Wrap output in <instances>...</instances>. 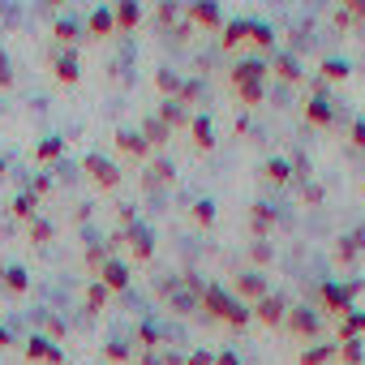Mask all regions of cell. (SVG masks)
<instances>
[{"label":"cell","instance_id":"cell-40","mask_svg":"<svg viewBox=\"0 0 365 365\" xmlns=\"http://www.w3.org/2000/svg\"><path fill=\"white\" fill-rule=\"evenodd\" d=\"M262 99H267V82H254V86H241L237 91V103L241 108H258Z\"/></svg>","mask_w":365,"mask_h":365},{"label":"cell","instance_id":"cell-51","mask_svg":"<svg viewBox=\"0 0 365 365\" xmlns=\"http://www.w3.org/2000/svg\"><path fill=\"white\" fill-rule=\"evenodd\" d=\"M185 365H215V352L198 348V352H190V356H185Z\"/></svg>","mask_w":365,"mask_h":365},{"label":"cell","instance_id":"cell-7","mask_svg":"<svg viewBox=\"0 0 365 365\" xmlns=\"http://www.w3.org/2000/svg\"><path fill=\"white\" fill-rule=\"evenodd\" d=\"M305 120H309L314 129H331V125H335V103L322 95V82H314V95L305 99Z\"/></svg>","mask_w":365,"mask_h":365},{"label":"cell","instance_id":"cell-20","mask_svg":"<svg viewBox=\"0 0 365 365\" xmlns=\"http://www.w3.org/2000/svg\"><path fill=\"white\" fill-rule=\"evenodd\" d=\"M258 172H262V180H267V185H279V190H284L288 180L297 176V172H292V159H284V155H271V159H267Z\"/></svg>","mask_w":365,"mask_h":365},{"label":"cell","instance_id":"cell-46","mask_svg":"<svg viewBox=\"0 0 365 365\" xmlns=\"http://www.w3.org/2000/svg\"><path fill=\"white\" fill-rule=\"evenodd\" d=\"M250 262H254V267H267V262H271V245H267V241H254V245H250Z\"/></svg>","mask_w":365,"mask_h":365},{"label":"cell","instance_id":"cell-10","mask_svg":"<svg viewBox=\"0 0 365 365\" xmlns=\"http://www.w3.org/2000/svg\"><path fill=\"white\" fill-rule=\"evenodd\" d=\"M267 73H271V65H267V61H237V65L228 69V82H232V91H241V86L267 82Z\"/></svg>","mask_w":365,"mask_h":365},{"label":"cell","instance_id":"cell-33","mask_svg":"<svg viewBox=\"0 0 365 365\" xmlns=\"http://www.w3.org/2000/svg\"><path fill=\"white\" fill-rule=\"evenodd\" d=\"M9 211H14V220H22V224H31V220H39V198H35V194H18Z\"/></svg>","mask_w":365,"mask_h":365},{"label":"cell","instance_id":"cell-39","mask_svg":"<svg viewBox=\"0 0 365 365\" xmlns=\"http://www.w3.org/2000/svg\"><path fill=\"white\" fill-rule=\"evenodd\" d=\"M176 18H180V5H172V0H163V5L155 9V26H163L168 35L176 31Z\"/></svg>","mask_w":365,"mask_h":365},{"label":"cell","instance_id":"cell-42","mask_svg":"<svg viewBox=\"0 0 365 365\" xmlns=\"http://www.w3.org/2000/svg\"><path fill=\"white\" fill-rule=\"evenodd\" d=\"M198 99H202V82H198V78L180 82V95H176V103H180V108H190V103H198Z\"/></svg>","mask_w":365,"mask_h":365},{"label":"cell","instance_id":"cell-31","mask_svg":"<svg viewBox=\"0 0 365 365\" xmlns=\"http://www.w3.org/2000/svg\"><path fill=\"white\" fill-rule=\"evenodd\" d=\"M180 82H185V78H180L176 69H155V91H159L163 99H176V95H180Z\"/></svg>","mask_w":365,"mask_h":365},{"label":"cell","instance_id":"cell-8","mask_svg":"<svg viewBox=\"0 0 365 365\" xmlns=\"http://www.w3.org/2000/svg\"><path fill=\"white\" fill-rule=\"evenodd\" d=\"M185 22L202 26V31H224V9L215 5V0H194V5L185 9Z\"/></svg>","mask_w":365,"mask_h":365},{"label":"cell","instance_id":"cell-47","mask_svg":"<svg viewBox=\"0 0 365 365\" xmlns=\"http://www.w3.org/2000/svg\"><path fill=\"white\" fill-rule=\"evenodd\" d=\"M26 194H35V198H48V194H52V176H48V172H39V176L31 180V190H26Z\"/></svg>","mask_w":365,"mask_h":365},{"label":"cell","instance_id":"cell-37","mask_svg":"<svg viewBox=\"0 0 365 365\" xmlns=\"http://www.w3.org/2000/svg\"><path fill=\"white\" fill-rule=\"evenodd\" d=\"M250 39H254V48H262V52H275V31H271L267 22H250Z\"/></svg>","mask_w":365,"mask_h":365},{"label":"cell","instance_id":"cell-54","mask_svg":"<svg viewBox=\"0 0 365 365\" xmlns=\"http://www.w3.org/2000/svg\"><path fill=\"white\" fill-rule=\"evenodd\" d=\"M142 365H163V356L159 352H142Z\"/></svg>","mask_w":365,"mask_h":365},{"label":"cell","instance_id":"cell-24","mask_svg":"<svg viewBox=\"0 0 365 365\" xmlns=\"http://www.w3.org/2000/svg\"><path fill=\"white\" fill-rule=\"evenodd\" d=\"M250 39V18H237V22H224V35H220V48L224 52H237L241 43Z\"/></svg>","mask_w":365,"mask_h":365},{"label":"cell","instance_id":"cell-45","mask_svg":"<svg viewBox=\"0 0 365 365\" xmlns=\"http://www.w3.org/2000/svg\"><path fill=\"white\" fill-rule=\"evenodd\" d=\"M348 142H352V150H365V116H352V125H348Z\"/></svg>","mask_w":365,"mask_h":365},{"label":"cell","instance_id":"cell-43","mask_svg":"<svg viewBox=\"0 0 365 365\" xmlns=\"http://www.w3.org/2000/svg\"><path fill=\"white\" fill-rule=\"evenodd\" d=\"M108 297H112V292H108V288H103V284L95 279V284L86 288V309H91V314H99V309L108 305Z\"/></svg>","mask_w":365,"mask_h":365},{"label":"cell","instance_id":"cell-3","mask_svg":"<svg viewBox=\"0 0 365 365\" xmlns=\"http://www.w3.org/2000/svg\"><path fill=\"white\" fill-rule=\"evenodd\" d=\"M318 309L314 305H288V318H284V331L292 335V339H305V344H314L318 339Z\"/></svg>","mask_w":365,"mask_h":365},{"label":"cell","instance_id":"cell-28","mask_svg":"<svg viewBox=\"0 0 365 365\" xmlns=\"http://www.w3.org/2000/svg\"><path fill=\"white\" fill-rule=\"evenodd\" d=\"M348 78H352V65L339 61V56H331V61L318 65V82H348Z\"/></svg>","mask_w":365,"mask_h":365},{"label":"cell","instance_id":"cell-19","mask_svg":"<svg viewBox=\"0 0 365 365\" xmlns=\"http://www.w3.org/2000/svg\"><path fill=\"white\" fill-rule=\"evenodd\" d=\"M0 292H5V297H26L31 292L26 267H0Z\"/></svg>","mask_w":365,"mask_h":365},{"label":"cell","instance_id":"cell-5","mask_svg":"<svg viewBox=\"0 0 365 365\" xmlns=\"http://www.w3.org/2000/svg\"><path fill=\"white\" fill-rule=\"evenodd\" d=\"M232 297H237L241 305H250V309H254L262 297H271V288H267V279H262L258 271H241V275L232 279Z\"/></svg>","mask_w":365,"mask_h":365},{"label":"cell","instance_id":"cell-52","mask_svg":"<svg viewBox=\"0 0 365 365\" xmlns=\"http://www.w3.org/2000/svg\"><path fill=\"white\" fill-rule=\"evenodd\" d=\"M344 14H348V22L352 18H365V0H344Z\"/></svg>","mask_w":365,"mask_h":365},{"label":"cell","instance_id":"cell-29","mask_svg":"<svg viewBox=\"0 0 365 365\" xmlns=\"http://www.w3.org/2000/svg\"><path fill=\"white\" fill-rule=\"evenodd\" d=\"M61 155H65V138H56V133L35 146V163H43V168L48 163H61Z\"/></svg>","mask_w":365,"mask_h":365},{"label":"cell","instance_id":"cell-25","mask_svg":"<svg viewBox=\"0 0 365 365\" xmlns=\"http://www.w3.org/2000/svg\"><path fill=\"white\" fill-rule=\"evenodd\" d=\"M138 133H142V142H146V146H150V150H155V146H163V142H168V138H172V129H168V125H163V120H159V116H146V120H142V129H138Z\"/></svg>","mask_w":365,"mask_h":365},{"label":"cell","instance_id":"cell-6","mask_svg":"<svg viewBox=\"0 0 365 365\" xmlns=\"http://www.w3.org/2000/svg\"><path fill=\"white\" fill-rule=\"evenodd\" d=\"M22 356H26V365H65L61 344H52L48 335H31L26 348H22Z\"/></svg>","mask_w":365,"mask_h":365},{"label":"cell","instance_id":"cell-14","mask_svg":"<svg viewBox=\"0 0 365 365\" xmlns=\"http://www.w3.org/2000/svg\"><path fill=\"white\" fill-rule=\"evenodd\" d=\"M275 224H279V211L271 202H254L250 207V232H254V241H267Z\"/></svg>","mask_w":365,"mask_h":365},{"label":"cell","instance_id":"cell-26","mask_svg":"<svg viewBox=\"0 0 365 365\" xmlns=\"http://www.w3.org/2000/svg\"><path fill=\"white\" fill-rule=\"evenodd\" d=\"M26 241H31V245H39V250H43V245H52V241H56V224H52V220H43V215H39V220H31V224H26Z\"/></svg>","mask_w":365,"mask_h":365},{"label":"cell","instance_id":"cell-38","mask_svg":"<svg viewBox=\"0 0 365 365\" xmlns=\"http://www.w3.org/2000/svg\"><path fill=\"white\" fill-rule=\"evenodd\" d=\"M129 356H133V348H129L125 339H108V344H103V361H108V365H125Z\"/></svg>","mask_w":365,"mask_h":365},{"label":"cell","instance_id":"cell-44","mask_svg":"<svg viewBox=\"0 0 365 365\" xmlns=\"http://www.w3.org/2000/svg\"><path fill=\"white\" fill-rule=\"evenodd\" d=\"M159 339H163V335H159V327H155V322H142V327H138V344H142V352H155V348H159Z\"/></svg>","mask_w":365,"mask_h":365},{"label":"cell","instance_id":"cell-49","mask_svg":"<svg viewBox=\"0 0 365 365\" xmlns=\"http://www.w3.org/2000/svg\"><path fill=\"white\" fill-rule=\"evenodd\" d=\"M322 198H327V194H322V185H314V180H309V185L301 190V202H305V207H318Z\"/></svg>","mask_w":365,"mask_h":365},{"label":"cell","instance_id":"cell-41","mask_svg":"<svg viewBox=\"0 0 365 365\" xmlns=\"http://www.w3.org/2000/svg\"><path fill=\"white\" fill-rule=\"evenodd\" d=\"M108 258H112L108 241H95V245H86V271H99V267H103Z\"/></svg>","mask_w":365,"mask_h":365},{"label":"cell","instance_id":"cell-36","mask_svg":"<svg viewBox=\"0 0 365 365\" xmlns=\"http://www.w3.org/2000/svg\"><path fill=\"white\" fill-rule=\"evenodd\" d=\"M335 356H339L344 365H361V361H365V344H361V339H344V344H335Z\"/></svg>","mask_w":365,"mask_h":365},{"label":"cell","instance_id":"cell-22","mask_svg":"<svg viewBox=\"0 0 365 365\" xmlns=\"http://www.w3.org/2000/svg\"><path fill=\"white\" fill-rule=\"evenodd\" d=\"M86 35H91V39H108V35H116L112 5H99V9H91V18H86Z\"/></svg>","mask_w":365,"mask_h":365},{"label":"cell","instance_id":"cell-50","mask_svg":"<svg viewBox=\"0 0 365 365\" xmlns=\"http://www.w3.org/2000/svg\"><path fill=\"white\" fill-rule=\"evenodd\" d=\"M43 335H48L52 344H61V339H65V322H61V318H48V322H43Z\"/></svg>","mask_w":365,"mask_h":365},{"label":"cell","instance_id":"cell-13","mask_svg":"<svg viewBox=\"0 0 365 365\" xmlns=\"http://www.w3.org/2000/svg\"><path fill=\"white\" fill-rule=\"evenodd\" d=\"M52 73H56L61 86H78V82H82V61H78V52H52Z\"/></svg>","mask_w":365,"mask_h":365},{"label":"cell","instance_id":"cell-35","mask_svg":"<svg viewBox=\"0 0 365 365\" xmlns=\"http://www.w3.org/2000/svg\"><path fill=\"white\" fill-rule=\"evenodd\" d=\"M361 335H365V309H361V314L348 309V314L339 318V344H344V339H361Z\"/></svg>","mask_w":365,"mask_h":365},{"label":"cell","instance_id":"cell-17","mask_svg":"<svg viewBox=\"0 0 365 365\" xmlns=\"http://www.w3.org/2000/svg\"><path fill=\"white\" fill-rule=\"evenodd\" d=\"M78 39H82V26L73 18H56L52 22V43L56 52H78Z\"/></svg>","mask_w":365,"mask_h":365},{"label":"cell","instance_id":"cell-2","mask_svg":"<svg viewBox=\"0 0 365 365\" xmlns=\"http://www.w3.org/2000/svg\"><path fill=\"white\" fill-rule=\"evenodd\" d=\"M361 297V279H352V284H335V279H322L318 284V309L322 314H335V318H344L348 309H352V301Z\"/></svg>","mask_w":365,"mask_h":365},{"label":"cell","instance_id":"cell-56","mask_svg":"<svg viewBox=\"0 0 365 365\" xmlns=\"http://www.w3.org/2000/svg\"><path fill=\"white\" fill-rule=\"evenodd\" d=\"M5 168H9V163H5V159H0V176H5Z\"/></svg>","mask_w":365,"mask_h":365},{"label":"cell","instance_id":"cell-1","mask_svg":"<svg viewBox=\"0 0 365 365\" xmlns=\"http://www.w3.org/2000/svg\"><path fill=\"white\" fill-rule=\"evenodd\" d=\"M198 309H207L215 322H224V327H232V331L250 327V318H254V309H250V305H241L224 284H207V288H202V297H198Z\"/></svg>","mask_w":365,"mask_h":365},{"label":"cell","instance_id":"cell-11","mask_svg":"<svg viewBox=\"0 0 365 365\" xmlns=\"http://www.w3.org/2000/svg\"><path fill=\"white\" fill-rule=\"evenodd\" d=\"M168 185H176V168L168 159H150L146 172H142V190L155 194V190H168Z\"/></svg>","mask_w":365,"mask_h":365},{"label":"cell","instance_id":"cell-30","mask_svg":"<svg viewBox=\"0 0 365 365\" xmlns=\"http://www.w3.org/2000/svg\"><path fill=\"white\" fill-rule=\"evenodd\" d=\"M327 361H335V344H305L297 356V365H327Z\"/></svg>","mask_w":365,"mask_h":365},{"label":"cell","instance_id":"cell-23","mask_svg":"<svg viewBox=\"0 0 365 365\" xmlns=\"http://www.w3.org/2000/svg\"><path fill=\"white\" fill-rule=\"evenodd\" d=\"M361 250H365V232H344V237L335 241V262L348 267V262H356Z\"/></svg>","mask_w":365,"mask_h":365},{"label":"cell","instance_id":"cell-15","mask_svg":"<svg viewBox=\"0 0 365 365\" xmlns=\"http://www.w3.org/2000/svg\"><path fill=\"white\" fill-rule=\"evenodd\" d=\"M95 275H99V284H103L108 292H125V288H129V279H133V275H129V267H125L120 258H108Z\"/></svg>","mask_w":365,"mask_h":365},{"label":"cell","instance_id":"cell-21","mask_svg":"<svg viewBox=\"0 0 365 365\" xmlns=\"http://www.w3.org/2000/svg\"><path fill=\"white\" fill-rule=\"evenodd\" d=\"M116 146H120L129 159H138V163H150V146L142 142V133H138V129H116Z\"/></svg>","mask_w":365,"mask_h":365},{"label":"cell","instance_id":"cell-34","mask_svg":"<svg viewBox=\"0 0 365 365\" xmlns=\"http://www.w3.org/2000/svg\"><path fill=\"white\" fill-rule=\"evenodd\" d=\"M190 220H194L198 228H215V220H220V211H215V202H211V198H198V202L190 207Z\"/></svg>","mask_w":365,"mask_h":365},{"label":"cell","instance_id":"cell-53","mask_svg":"<svg viewBox=\"0 0 365 365\" xmlns=\"http://www.w3.org/2000/svg\"><path fill=\"white\" fill-rule=\"evenodd\" d=\"M215 365H241V356H237L232 348H220V352H215Z\"/></svg>","mask_w":365,"mask_h":365},{"label":"cell","instance_id":"cell-27","mask_svg":"<svg viewBox=\"0 0 365 365\" xmlns=\"http://www.w3.org/2000/svg\"><path fill=\"white\" fill-rule=\"evenodd\" d=\"M155 116H159V120H163L168 129H180V125H190V108H180L176 99H163Z\"/></svg>","mask_w":365,"mask_h":365},{"label":"cell","instance_id":"cell-18","mask_svg":"<svg viewBox=\"0 0 365 365\" xmlns=\"http://www.w3.org/2000/svg\"><path fill=\"white\" fill-rule=\"evenodd\" d=\"M190 142H194V150H215V125H211V116L207 112H198V116H190Z\"/></svg>","mask_w":365,"mask_h":365},{"label":"cell","instance_id":"cell-12","mask_svg":"<svg viewBox=\"0 0 365 365\" xmlns=\"http://www.w3.org/2000/svg\"><path fill=\"white\" fill-rule=\"evenodd\" d=\"M125 232V245L133 250V262H150L155 258V237L146 224H133V228H120Z\"/></svg>","mask_w":365,"mask_h":365},{"label":"cell","instance_id":"cell-4","mask_svg":"<svg viewBox=\"0 0 365 365\" xmlns=\"http://www.w3.org/2000/svg\"><path fill=\"white\" fill-rule=\"evenodd\" d=\"M82 172L95 180L99 190H116V185H120V168H116L108 155H99V150H91V155L82 159Z\"/></svg>","mask_w":365,"mask_h":365},{"label":"cell","instance_id":"cell-55","mask_svg":"<svg viewBox=\"0 0 365 365\" xmlns=\"http://www.w3.org/2000/svg\"><path fill=\"white\" fill-rule=\"evenodd\" d=\"M14 344V335H9V327H0V348H9Z\"/></svg>","mask_w":365,"mask_h":365},{"label":"cell","instance_id":"cell-32","mask_svg":"<svg viewBox=\"0 0 365 365\" xmlns=\"http://www.w3.org/2000/svg\"><path fill=\"white\" fill-rule=\"evenodd\" d=\"M271 73H275L284 86H297V82L305 78V73H301V65H297V56H279V61L271 65Z\"/></svg>","mask_w":365,"mask_h":365},{"label":"cell","instance_id":"cell-16","mask_svg":"<svg viewBox=\"0 0 365 365\" xmlns=\"http://www.w3.org/2000/svg\"><path fill=\"white\" fill-rule=\"evenodd\" d=\"M112 22H116V35H133L142 26V5L138 0H120V5H112Z\"/></svg>","mask_w":365,"mask_h":365},{"label":"cell","instance_id":"cell-48","mask_svg":"<svg viewBox=\"0 0 365 365\" xmlns=\"http://www.w3.org/2000/svg\"><path fill=\"white\" fill-rule=\"evenodd\" d=\"M9 86H14V61L0 52V91H9Z\"/></svg>","mask_w":365,"mask_h":365},{"label":"cell","instance_id":"cell-9","mask_svg":"<svg viewBox=\"0 0 365 365\" xmlns=\"http://www.w3.org/2000/svg\"><path fill=\"white\" fill-rule=\"evenodd\" d=\"M254 318H258L262 327L279 331V327H284V318H288V301H284V292H271V297H262V301L254 305Z\"/></svg>","mask_w":365,"mask_h":365}]
</instances>
